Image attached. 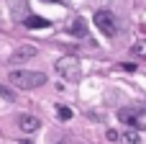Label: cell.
I'll return each instance as SVG.
<instances>
[{
  "label": "cell",
  "mask_w": 146,
  "mask_h": 144,
  "mask_svg": "<svg viewBox=\"0 0 146 144\" xmlns=\"http://www.w3.org/2000/svg\"><path fill=\"white\" fill-rule=\"evenodd\" d=\"M10 85H15L21 90H33V88L46 85V75L36 72V70H13L10 72Z\"/></svg>",
  "instance_id": "obj_1"
},
{
  "label": "cell",
  "mask_w": 146,
  "mask_h": 144,
  "mask_svg": "<svg viewBox=\"0 0 146 144\" xmlns=\"http://www.w3.org/2000/svg\"><path fill=\"white\" fill-rule=\"evenodd\" d=\"M56 72H59L64 80L77 82V80L82 77V64H80V59H74V57H62V59L56 62Z\"/></svg>",
  "instance_id": "obj_2"
},
{
  "label": "cell",
  "mask_w": 146,
  "mask_h": 144,
  "mask_svg": "<svg viewBox=\"0 0 146 144\" xmlns=\"http://www.w3.org/2000/svg\"><path fill=\"white\" fill-rule=\"evenodd\" d=\"M92 23L105 33V36H115V18H113V13H108V10H98L95 15H92Z\"/></svg>",
  "instance_id": "obj_3"
},
{
  "label": "cell",
  "mask_w": 146,
  "mask_h": 144,
  "mask_svg": "<svg viewBox=\"0 0 146 144\" xmlns=\"http://www.w3.org/2000/svg\"><path fill=\"white\" fill-rule=\"evenodd\" d=\"M38 54V49L33 46V44H18L13 52H10V57H8V62L10 64H23V62H28V59H33Z\"/></svg>",
  "instance_id": "obj_4"
},
{
  "label": "cell",
  "mask_w": 146,
  "mask_h": 144,
  "mask_svg": "<svg viewBox=\"0 0 146 144\" xmlns=\"http://www.w3.org/2000/svg\"><path fill=\"white\" fill-rule=\"evenodd\" d=\"M139 116H141V108H121V111H118V119H121L123 124H128L131 129H133V126H139V129H141Z\"/></svg>",
  "instance_id": "obj_5"
},
{
  "label": "cell",
  "mask_w": 146,
  "mask_h": 144,
  "mask_svg": "<svg viewBox=\"0 0 146 144\" xmlns=\"http://www.w3.org/2000/svg\"><path fill=\"white\" fill-rule=\"evenodd\" d=\"M38 126H41V121H38L36 116H31V113H23V116L18 119V129H21L23 134H33V131H38Z\"/></svg>",
  "instance_id": "obj_6"
},
{
  "label": "cell",
  "mask_w": 146,
  "mask_h": 144,
  "mask_svg": "<svg viewBox=\"0 0 146 144\" xmlns=\"http://www.w3.org/2000/svg\"><path fill=\"white\" fill-rule=\"evenodd\" d=\"M69 33H72V36H77V39L87 36V23H85V18H74V21H72V26H69Z\"/></svg>",
  "instance_id": "obj_7"
},
{
  "label": "cell",
  "mask_w": 146,
  "mask_h": 144,
  "mask_svg": "<svg viewBox=\"0 0 146 144\" xmlns=\"http://www.w3.org/2000/svg\"><path fill=\"white\" fill-rule=\"evenodd\" d=\"M23 26H26V28H46L49 21L41 18V15H26V18H23Z\"/></svg>",
  "instance_id": "obj_8"
},
{
  "label": "cell",
  "mask_w": 146,
  "mask_h": 144,
  "mask_svg": "<svg viewBox=\"0 0 146 144\" xmlns=\"http://www.w3.org/2000/svg\"><path fill=\"white\" fill-rule=\"evenodd\" d=\"M118 139H121L123 144H141V137H139L133 129H126L123 134H118Z\"/></svg>",
  "instance_id": "obj_9"
},
{
  "label": "cell",
  "mask_w": 146,
  "mask_h": 144,
  "mask_svg": "<svg viewBox=\"0 0 146 144\" xmlns=\"http://www.w3.org/2000/svg\"><path fill=\"white\" fill-rule=\"evenodd\" d=\"M0 98H5L8 103H15V93H13L10 88H5L3 82H0Z\"/></svg>",
  "instance_id": "obj_10"
},
{
  "label": "cell",
  "mask_w": 146,
  "mask_h": 144,
  "mask_svg": "<svg viewBox=\"0 0 146 144\" xmlns=\"http://www.w3.org/2000/svg\"><path fill=\"white\" fill-rule=\"evenodd\" d=\"M56 116H59L62 121H69V119H72V111H69L67 106H59V108H56Z\"/></svg>",
  "instance_id": "obj_11"
},
{
  "label": "cell",
  "mask_w": 146,
  "mask_h": 144,
  "mask_svg": "<svg viewBox=\"0 0 146 144\" xmlns=\"http://www.w3.org/2000/svg\"><path fill=\"white\" fill-rule=\"evenodd\" d=\"M105 137H108V142H118V131H115V129H108Z\"/></svg>",
  "instance_id": "obj_12"
},
{
  "label": "cell",
  "mask_w": 146,
  "mask_h": 144,
  "mask_svg": "<svg viewBox=\"0 0 146 144\" xmlns=\"http://www.w3.org/2000/svg\"><path fill=\"white\" fill-rule=\"evenodd\" d=\"M133 52H136V54H146V44H136Z\"/></svg>",
  "instance_id": "obj_13"
},
{
  "label": "cell",
  "mask_w": 146,
  "mask_h": 144,
  "mask_svg": "<svg viewBox=\"0 0 146 144\" xmlns=\"http://www.w3.org/2000/svg\"><path fill=\"white\" fill-rule=\"evenodd\" d=\"M44 3H56V5H69V0H44Z\"/></svg>",
  "instance_id": "obj_14"
}]
</instances>
